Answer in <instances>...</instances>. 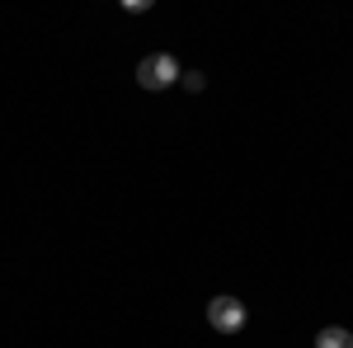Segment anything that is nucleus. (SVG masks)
<instances>
[{"label": "nucleus", "mask_w": 353, "mask_h": 348, "mask_svg": "<svg viewBox=\"0 0 353 348\" xmlns=\"http://www.w3.org/2000/svg\"><path fill=\"white\" fill-rule=\"evenodd\" d=\"M316 348H353V334L344 329V325H330V329L316 334Z\"/></svg>", "instance_id": "7ed1b4c3"}, {"label": "nucleus", "mask_w": 353, "mask_h": 348, "mask_svg": "<svg viewBox=\"0 0 353 348\" xmlns=\"http://www.w3.org/2000/svg\"><path fill=\"white\" fill-rule=\"evenodd\" d=\"M179 76H184V71H179V61L170 52H151V57L137 61V85H141V90H170Z\"/></svg>", "instance_id": "f257e3e1"}, {"label": "nucleus", "mask_w": 353, "mask_h": 348, "mask_svg": "<svg viewBox=\"0 0 353 348\" xmlns=\"http://www.w3.org/2000/svg\"><path fill=\"white\" fill-rule=\"evenodd\" d=\"M208 325H212L217 334L245 329V301L241 296H212V301H208Z\"/></svg>", "instance_id": "f03ea898"}, {"label": "nucleus", "mask_w": 353, "mask_h": 348, "mask_svg": "<svg viewBox=\"0 0 353 348\" xmlns=\"http://www.w3.org/2000/svg\"><path fill=\"white\" fill-rule=\"evenodd\" d=\"M184 85H189V90H203L208 81H203V71H189V76H184Z\"/></svg>", "instance_id": "20e7f679"}]
</instances>
